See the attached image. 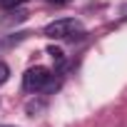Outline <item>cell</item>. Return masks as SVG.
Listing matches in <instances>:
<instances>
[{
    "instance_id": "cell-1",
    "label": "cell",
    "mask_w": 127,
    "mask_h": 127,
    "mask_svg": "<svg viewBox=\"0 0 127 127\" xmlns=\"http://www.w3.org/2000/svg\"><path fill=\"white\" fill-rule=\"evenodd\" d=\"M52 87H57L55 72L42 67V65H35L23 75V90L25 92H50Z\"/></svg>"
},
{
    "instance_id": "cell-2",
    "label": "cell",
    "mask_w": 127,
    "mask_h": 127,
    "mask_svg": "<svg viewBox=\"0 0 127 127\" xmlns=\"http://www.w3.org/2000/svg\"><path fill=\"white\" fill-rule=\"evenodd\" d=\"M45 35L52 40H75V37H82L85 30H82V23L75 18H60V20L45 25Z\"/></svg>"
},
{
    "instance_id": "cell-3",
    "label": "cell",
    "mask_w": 127,
    "mask_h": 127,
    "mask_svg": "<svg viewBox=\"0 0 127 127\" xmlns=\"http://www.w3.org/2000/svg\"><path fill=\"white\" fill-rule=\"evenodd\" d=\"M45 107H47V105H45L42 100H30V102L25 105V112H28L30 117H37L40 112H45Z\"/></svg>"
},
{
    "instance_id": "cell-4",
    "label": "cell",
    "mask_w": 127,
    "mask_h": 127,
    "mask_svg": "<svg viewBox=\"0 0 127 127\" xmlns=\"http://www.w3.org/2000/svg\"><path fill=\"white\" fill-rule=\"evenodd\" d=\"M28 15L23 13V10H10V13H5L3 18H0V23L3 25H10V23H20V20H25Z\"/></svg>"
},
{
    "instance_id": "cell-5",
    "label": "cell",
    "mask_w": 127,
    "mask_h": 127,
    "mask_svg": "<svg viewBox=\"0 0 127 127\" xmlns=\"http://www.w3.org/2000/svg\"><path fill=\"white\" fill-rule=\"evenodd\" d=\"M47 55L52 57V62H55L57 67H62V65H65V52H62L60 47H50V50H47Z\"/></svg>"
},
{
    "instance_id": "cell-6",
    "label": "cell",
    "mask_w": 127,
    "mask_h": 127,
    "mask_svg": "<svg viewBox=\"0 0 127 127\" xmlns=\"http://www.w3.org/2000/svg\"><path fill=\"white\" fill-rule=\"evenodd\" d=\"M8 77H10V67L5 65V62H0V85H5Z\"/></svg>"
},
{
    "instance_id": "cell-7",
    "label": "cell",
    "mask_w": 127,
    "mask_h": 127,
    "mask_svg": "<svg viewBox=\"0 0 127 127\" xmlns=\"http://www.w3.org/2000/svg\"><path fill=\"white\" fill-rule=\"evenodd\" d=\"M20 3H25V0H3L0 5H5V8H18Z\"/></svg>"
},
{
    "instance_id": "cell-8",
    "label": "cell",
    "mask_w": 127,
    "mask_h": 127,
    "mask_svg": "<svg viewBox=\"0 0 127 127\" xmlns=\"http://www.w3.org/2000/svg\"><path fill=\"white\" fill-rule=\"evenodd\" d=\"M47 3H52V5H67L70 0H47Z\"/></svg>"
},
{
    "instance_id": "cell-9",
    "label": "cell",
    "mask_w": 127,
    "mask_h": 127,
    "mask_svg": "<svg viewBox=\"0 0 127 127\" xmlns=\"http://www.w3.org/2000/svg\"><path fill=\"white\" fill-rule=\"evenodd\" d=\"M0 127H10V125H0Z\"/></svg>"
},
{
    "instance_id": "cell-10",
    "label": "cell",
    "mask_w": 127,
    "mask_h": 127,
    "mask_svg": "<svg viewBox=\"0 0 127 127\" xmlns=\"http://www.w3.org/2000/svg\"><path fill=\"white\" fill-rule=\"evenodd\" d=\"M0 3H3V0H0Z\"/></svg>"
}]
</instances>
